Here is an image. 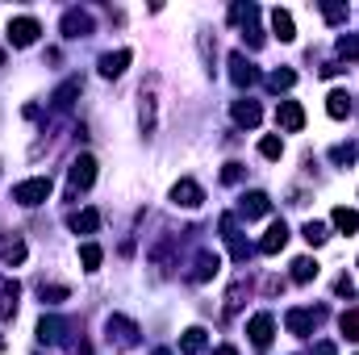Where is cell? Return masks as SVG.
I'll return each instance as SVG.
<instances>
[{"label":"cell","mask_w":359,"mask_h":355,"mask_svg":"<svg viewBox=\"0 0 359 355\" xmlns=\"http://www.w3.org/2000/svg\"><path fill=\"white\" fill-rule=\"evenodd\" d=\"M322 13H326V21H343V17H347V9H343V5H326Z\"/></svg>","instance_id":"d6a6232c"},{"label":"cell","mask_w":359,"mask_h":355,"mask_svg":"<svg viewBox=\"0 0 359 355\" xmlns=\"http://www.w3.org/2000/svg\"><path fill=\"white\" fill-rule=\"evenodd\" d=\"M100 260H105V251H100L96 242H84V247H80V264H84V272H96Z\"/></svg>","instance_id":"44dd1931"},{"label":"cell","mask_w":359,"mask_h":355,"mask_svg":"<svg viewBox=\"0 0 359 355\" xmlns=\"http://www.w3.org/2000/svg\"><path fill=\"white\" fill-rule=\"evenodd\" d=\"M330 222H334V230H343V234H355V230H359V214L347 209V205H338V209L330 214Z\"/></svg>","instance_id":"ac0fdd59"},{"label":"cell","mask_w":359,"mask_h":355,"mask_svg":"<svg viewBox=\"0 0 359 355\" xmlns=\"http://www.w3.org/2000/svg\"><path fill=\"white\" fill-rule=\"evenodd\" d=\"M351 155H355L351 146H334V155H330V159H334V163H351Z\"/></svg>","instance_id":"e575fe53"},{"label":"cell","mask_w":359,"mask_h":355,"mask_svg":"<svg viewBox=\"0 0 359 355\" xmlns=\"http://www.w3.org/2000/svg\"><path fill=\"white\" fill-rule=\"evenodd\" d=\"M172 201H176V205H184V209H196L200 201H205V192H200V184H192V180H180V184L172 188Z\"/></svg>","instance_id":"ba28073f"},{"label":"cell","mask_w":359,"mask_h":355,"mask_svg":"<svg viewBox=\"0 0 359 355\" xmlns=\"http://www.w3.org/2000/svg\"><path fill=\"white\" fill-rule=\"evenodd\" d=\"M50 188H55V184H50V176H34V180H25V184L13 188V201H17V205H25V209H34V205H42V201L50 196Z\"/></svg>","instance_id":"6da1fadb"},{"label":"cell","mask_w":359,"mask_h":355,"mask_svg":"<svg viewBox=\"0 0 359 355\" xmlns=\"http://www.w3.org/2000/svg\"><path fill=\"white\" fill-rule=\"evenodd\" d=\"M238 209H242V218H268L272 214V201H268V192H246Z\"/></svg>","instance_id":"30bf717a"},{"label":"cell","mask_w":359,"mask_h":355,"mask_svg":"<svg viewBox=\"0 0 359 355\" xmlns=\"http://www.w3.org/2000/svg\"><path fill=\"white\" fill-rule=\"evenodd\" d=\"M67 180H71V192H80V188H92V180H96V159H92V155H80V159L71 163Z\"/></svg>","instance_id":"277c9868"},{"label":"cell","mask_w":359,"mask_h":355,"mask_svg":"<svg viewBox=\"0 0 359 355\" xmlns=\"http://www.w3.org/2000/svg\"><path fill=\"white\" fill-rule=\"evenodd\" d=\"M301 234H305V242H310V247H322V242L330 238L322 222H305V230H301Z\"/></svg>","instance_id":"4316f807"},{"label":"cell","mask_w":359,"mask_h":355,"mask_svg":"<svg viewBox=\"0 0 359 355\" xmlns=\"http://www.w3.org/2000/svg\"><path fill=\"white\" fill-rule=\"evenodd\" d=\"M334 293H338V297H351V293H355V284H351V280H347V276H343V280H338V284H334Z\"/></svg>","instance_id":"d590c367"},{"label":"cell","mask_w":359,"mask_h":355,"mask_svg":"<svg viewBox=\"0 0 359 355\" xmlns=\"http://www.w3.org/2000/svg\"><path fill=\"white\" fill-rule=\"evenodd\" d=\"M17 297H21V284H17V280H9L5 288H0V310L13 314V310H17Z\"/></svg>","instance_id":"d4e9b609"},{"label":"cell","mask_w":359,"mask_h":355,"mask_svg":"<svg viewBox=\"0 0 359 355\" xmlns=\"http://www.w3.org/2000/svg\"><path fill=\"white\" fill-rule=\"evenodd\" d=\"M63 34H67V38H84V34H92V17L80 13V9H71V13L63 17Z\"/></svg>","instance_id":"4fadbf2b"},{"label":"cell","mask_w":359,"mask_h":355,"mask_svg":"<svg viewBox=\"0 0 359 355\" xmlns=\"http://www.w3.org/2000/svg\"><path fill=\"white\" fill-rule=\"evenodd\" d=\"M338 55L351 59V63L359 59V38H355V34H343V38H338Z\"/></svg>","instance_id":"f546056e"},{"label":"cell","mask_w":359,"mask_h":355,"mask_svg":"<svg viewBox=\"0 0 359 355\" xmlns=\"http://www.w3.org/2000/svg\"><path fill=\"white\" fill-rule=\"evenodd\" d=\"M314 276H318V260L305 255V260H297V264H292V280H297V284H310Z\"/></svg>","instance_id":"603a6c76"},{"label":"cell","mask_w":359,"mask_h":355,"mask_svg":"<svg viewBox=\"0 0 359 355\" xmlns=\"http://www.w3.org/2000/svg\"><path fill=\"white\" fill-rule=\"evenodd\" d=\"M96 226H100V214H96V209H84V214L71 218V230H76V234H96Z\"/></svg>","instance_id":"ffe728a7"},{"label":"cell","mask_w":359,"mask_h":355,"mask_svg":"<svg viewBox=\"0 0 359 355\" xmlns=\"http://www.w3.org/2000/svg\"><path fill=\"white\" fill-rule=\"evenodd\" d=\"M80 96V80H67L59 92H55V109H71V100Z\"/></svg>","instance_id":"cb8c5ba5"},{"label":"cell","mask_w":359,"mask_h":355,"mask_svg":"<svg viewBox=\"0 0 359 355\" xmlns=\"http://www.w3.org/2000/svg\"><path fill=\"white\" fill-rule=\"evenodd\" d=\"M130 50H109V55H100V76H105V80H117L126 67H130Z\"/></svg>","instance_id":"52a82bcc"},{"label":"cell","mask_w":359,"mask_h":355,"mask_svg":"<svg viewBox=\"0 0 359 355\" xmlns=\"http://www.w3.org/2000/svg\"><path fill=\"white\" fill-rule=\"evenodd\" d=\"M284 242H288V226L272 222V230L259 238V255H276V251H284Z\"/></svg>","instance_id":"9c48e42d"},{"label":"cell","mask_w":359,"mask_h":355,"mask_svg":"<svg viewBox=\"0 0 359 355\" xmlns=\"http://www.w3.org/2000/svg\"><path fill=\"white\" fill-rule=\"evenodd\" d=\"M25 260V242L21 238H5V264H21Z\"/></svg>","instance_id":"f1b7e54d"},{"label":"cell","mask_w":359,"mask_h":355,"mask_svg":"<svg viewBox=\"0 0 359 355\" xmlns=\"http://www.w3.org/2000/svg\"><path fill=\"white\" fill-rule=\"evenodd\" d=\"M205 347H209V334H205L200 326H188V330L180 334V351H184V355H200Z\"/></svg>","instance_id":"7c38bea8"},{"label":"cell","mask_w":359,"mask_h":355,"mask_svg":"<svg viewBox=\"0 0 359 355\" xmlns=\"http://www.w3.org/2000/svg\"><path fill=\"white\" fill-rule=\"evenodd\" d=\"M272 34L280 42H292L297 38V25H292V13L288 9H272Z\"/></svg>","instance_id":"5bb4252c"},{"label":"cell","mask_w":359,"mask_h":355,"mask_svg":"<svg viewBox=\"0 0 359 355\" xmlns=\"http://www.w3.org/2000/svg\"><path fill=\"white\" fill-rule=\"evenodd\" d=\"M109 343H117V347H134V343H138V326H134L130 318L113 314V318H109Z\"/></svg>","instance_id":"8992f818"},{"label":"cell","mask_w":359,"mask_h":355,"mask_svg":"<svg viewBox=\"0 0 359 355\" xmlns=\"http://www.w3.org/2000/svg\"><path fill=\"white\" fill-rule=\"evenodd\" d=\"M63 330H67L63 318H42V322H38V339H42V343H59Z\"/></svg>","instance_id":"d6986e66"},{"label":"cell","mask_w":359,"mask_h":355,"mask_svg":"<svg viewBox=\"0 0 359 355\" xmlns=\"http://www.w3.org/2000/svg\"><path fill=\"white\" fill-rule=\"evenodd\" d=\"M259 155H264V159H280V155H284V138H276V134L259 138Z\"/></svg>","instance_id":"484cf974"},{"label":"cell","mask_w":359,"mask_h":355,"mask_svg":"<svg viewBox=\"0 0 359 355\" xmlns=\"http://www.w3.org/2000/svg\"><path fill=\"white\" fill-rule=\"evenodd\" d=\"M314 355H338V347H334V343H318Z\"/></svg>","instance_id":"8d00e7d4"},{"label":"cell","mask_w":359,"mask_h":355,"mask_svg":"<svg viewBox=\"0 0 359 355\" xmlns=\"http://www.w3.org/2000/svg\"><path fill=\"white\" fill-rule=\"evenodd\" d=\"M230 67H234L230 76H234V84H238V88H251L255 80H259V71H255V67H251L242 55H230Z\"/></svg>","instance_id":"2e32d148"},{"label":"cell","mask_w":359,"mask_h":355,"mask_svg":"<svg viewBox=\"0 0 359 355\" xmlns=\"http://www.w3.org/2000/svg\"><path fill=\"white\" fill-rule=\"evenodd\" d=\"M218 268H222V260L205 251V255L196 260V272H192V280H209V276H218Z\"/></svg>","instance_id":"7402d4cb"},{"label":"cell","mask_w":359,"mask_h":355,"mask_svg":"<svg viewBox=\"0 0 359 355\" xmlns=\"http://www.w3.org/2000/svg\"><path fill=\"white\" fill-rule=\"evenodd\" d=\"M246 334H251L255 351H268V347H272V334H276V318H272V314H255V318L246 322Z\"/></svg>","instance_id":"7a4b0ae2"},{"label":"cell","mask_w":359,"mask_h":355,"mask_svg":"<svg viewBox=\"0 0 359 355\" xmlns=\"http://www.w3.org/2000/svg\"><path fill=\"white\" fill-rule=\"evenodd\" d=\"M276 122H280V130H288V134H301V130H305V109L297 105V100H280Z\"/></svg>","instance_id":"5b68a950"},{"label":"cell","mask_w":359,"mask_h":355,"mask_svg":"<svg viewBox=\"0 0 359 355\" xmlns=\"http://www.w3.org/2000/svg\"><path fill=\"white\" fill-rule=\"evenodd\" d=\"M338 326H343V334H347V339H355V343H359V310H347V314L338 318Z\"/></svg>","instance_id":"83f0119b"},{"label":"cell","mask_w":359,"mask_h":355,"mask_svg":"<svg viewBox=\"0 0 359 355\" xmlns=\"http://www.w3.org/2000/svg\"><path fill=\"white\" fill-rule=\"evenodd\" d=\"M314 322H318V314H310V310H292V314L284 318V326H288L292 334H310Z\"/></svg>","instance_id":"e0dca14e"},{"label":"cell","mask_w":359,"mask_h":355,"mask_svg":"<svg viewBox=\"0 0 359 355\" xmlns=\"http://www.w3.org/2000/svg\"><path fill=\"white\" fill-rule=\"evenodd\" d=\"M238 176H242V163H226V172H222V180H226V184H234Z\"/></svg>","instance_id":"836d02e7"},{"label":"cell","mask_w":359,"mask_h":355,"mask_svg":"<svg viewBox=\"0 0 359 355\" xmlns=\"http://www.w3.org/2000/svg\"><path fill=\"white\" fill-rule=\"evenodd\" d=\"M0 67H5V46H0Z\"/></svg>","instance_id":"f35d334b"},{"label":"cell","mask_w":359,"mask_h":355,"mask_svg":"<svg viewBox=\"0 0 359 355\" xmlns=\"http://www.w3.org/2000/svg\"><path fill=\"white\" fill-rule=\"evenodd\" d=\"M38 34H42V25H38L34 17H17V21H9V42H13V46H34Z\"/></svg>","instance_id":"3957f363"},{"label":"cell","mask_w":359,"mask_h":355,"mask_svg":"<svg viewBox=\"0 0 359 355\" xmlns=\"http://www.w3.org/2000/svg\"><path fill=\"white\" fill-rule=\"evenodd\" d=\"M42 301H50V306H59V301H67V288H59V284H42Z\"/></svg>","instance_id":"4dcf8cb0"},{"label":"cell","mask_w":359,"mask_h":355,"mask_svg":"<svg viewBox=\"0 0 359 355\" xmlns=\"http://www.w3.org/2000/svg\"><path fill=\"white\" fill-rule=\"evenodd\" d=\"M292 84H297V71H288V67L272 71V88H292Z\"/></svg>","instance_id":"1f68e13d"},{"label":"cell","mask_w":359,"mask_h":355,"mask_svg":"<svg viewBox=\"0 0 359 355\" xmlns=\"http://www.w3.org/2000/svg\"><path fill=\"white\" fill-rule=\"evenodd\" d=\"M0 351H5V339H0Z\"/></svg>","instance_id":"60d3db41"},{"label":"cell","mask_w":359,"mask_h":355,"mask_svg":"<svg viewBox=\"0 0 359 355\" xmlns=\"http://www.w3.org/2000/svg\"><path fill=\"white\" fill-rule=\"evenodd\" d=\"M351 109H355V100H351V92H343V88H334V92L326 96V113H330L334 122H343V117H351Z\"/></svg>","instance_id":"8fae6325"},{"label":"cell","mask_w":359,"mask_h":355,"mask_svg":"<svg viewBox=\"0 0 359 355\" xmlns=\"http://www.w3.org/2000/svg\"><path fill=\"white\" fill-rule=\"evenodd\" d=\"M259 105H255V100H234V122L238 126H246V130H255V126H259Z\"/></svg>","instance_id":"9a60e30c"},{"label":"cell","mask_w":359,"mask_h":355,"mask_svg":"<svg viewBox=\"0 0 359 355\" xmlns=\"http://www.w3.org/2000/svg\"><path fill=\"white\" fill-rule=\"evenodd\" d=\"M213 355H238V351H234V347H218Z\"/></svg>","instance_id":"74e56055"},{"label":"cell","mask_w":359,"mask_h":355,"mask_svg":"<svg viewBox=\"0 0 359 355\" xmlns=\"http://www.w3.org/2000/svg\"><path fill=\"white\" fill-rule=\"evenodd\" d=\"M155 355H172V351H155Z\"/></svg>","instance_id":"ab89813d"}]
</instances>
